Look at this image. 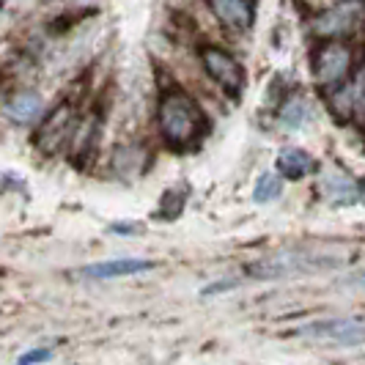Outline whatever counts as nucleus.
Listing matches in <instances>:
<instances>
[{
  "label": "nucleus",
  "mask_w": 365,
  "mask_h": 365,
  "mask_svg": "<svg viewBox=\"0 0 365 365\" xmlns=\"http://www.w3.org/2000/svg\"><path fill=\"white\" fill-rule=\"evenodd\" d=\"M157 124L163 140L176 151L198 146L209 135V118L203 108L192 99V93H187L179 86H170L163 91L157 108Z\"/></svg>",
  "instance_id": "1"
},
{
  "label": "nucleus",
  "mask_w": 365,
  "mask_h": 365,
  "mask_svg": "<svg viewBox=\"0 0 365 365\" xmlns=\"http://www.w3.org/2000/svg\"><path fill=\"white\" fill-rule=\"evenodd\" d=\"M357 66L360 63H357V55L351 50L349 38H322L311 55L313 80L322 91H329L338 83L349 80Z\"/></svg>",
  "instance_id": "2"
},
{
  "label": "nucleus",
  "mask_w": 365,
  "mask_h": 365,
  "mask_svg": "<svg viewBox=\"0 0 365 365\" xmlns=\"http://www.w3.org/2000/svg\"><path fill=\"white\" fill-rule=\"evenodd\" d=\"M198 55H201V63L206 74L217 83L220 91H225L234 99L245 91L247 74H245V66H242V61H239L237 55L228 53L225 47H217V44H201Z\"/></svg>",
  "instance_id": "3"
},
{
  "label": "nucleus",
  "mask_w": 365,
  "mask_h": 365,
  "mask_svg": "<svg viewBox=\"0 0 365 365\" xmlns=\"http://www.w3.org/2000/svg\"><path fill=\"white\" fill-rule=\"evenodd\" d=\"M363 22V0H341L319 11L311 22V31L319 38H349Z\"/></svg>",
  "instance_id": "4"
},
{
  "label": "nucleus",
  "mask_w": 365,
  "mask_h": 365,
  "mask_svg": "<svg viewBox=\"0 0 365 365\" xmlns=\"http://www.w3.org/2000/svg\"><path fill=\"white\" fill-rule=\"evenodd\" d=\"M319 195L324 203L338 206V209L354 206V203L363 201V182L341 168H327L319 176Z\"/></svg>",
  "instance_id": "5"
},
{
  "label": "nucleus",
  "mask_w": 365,
  "mask_h": 365,
  "mask_svg": "<svg viewBox=\"0 0 365 365\" xmlns=\"http://www.w3.org/2000/svg\"><path fill=\"white\" fill-rule=\"evenodd\" d=\"M324 93H327L329 113H332L341 124L351 121L354 115H357V121H360V115H363V77H360V66L354 69V77L338 83L335 88H329V91H324Z\"/></svg>",
  "instance_id": "6"
},
{
  "label": "nucleus",
  "mask_w": 365,
  "mask_h": 365,
  "mask_svg": "<svg viewBox=\"0 0 365 365\" xmlns=\"http://www.w3.org/2000/svg\"><path fill=\"white\" fill-rule=\"evenodd\" d=\"M74 132V118H72V108L69 105H61L55 108L41 124H38L36 132V146L47 154H55L61 151V146H66V140L72 138Z\"/></svg>",
  "instance_id": "7"
},
{
  "label": "nucleus",
  "mask_w": 365,
  "mask_h": 365,
  "mask_svg": "<svg viewBox=\"0 0 365 365\" xmlns=\"http://www.w3.org/2000/svg\"><path fill=\"white\" fill-rule=\"evenodd\" d=\"M297 335L308 338H324L341 346H357L363 341V324L360 319H335V322H313L308 327H299Z\"/></svg>",
  "instance_id": "8"
},
{
  "label": "nucleus",
  "mask_w": 365,
  "mask_h": 365,
  "mask_svg": "<svg viewBox=\"0 0 365 365\" xmlns=\"http://www.w3.org/2000/svg\"><path fill=\"white\" fill-rule=\"evenodd\" d=\"M157 264L148 258H110V261H99V264H88L83 267L80 274L86 280H113V277H127V274H140L154 269Z\"/></svg>",
  "instance_id": "9"
},
{
  "label": "nucleus",
  "mask_w": 365,
  "mask_h": 365,
  "mask_svg": "<svg viewBox=\"0 0 365 365\" xmlns=\"http://www.w3.org/2000/svg\"><path fill=\"white\" fill-rule=\"evenodd\" d=\"M41 113H44V99L38 91L22 88L6 99V115L17 124H34Z\"/></svg>",
  "instance_id": "10"
},
{
  "label": "nucleus",
  "mask_w": 365,
  "mask_h": 365,
  "mask_svg": "<svg viewBox=\"0 0 365 365\" xmlns=\"http://www.w3.org/2000/svg\"><path fill=\"white\" fill-rule=\"evenodd\" d=\"M274 168H277V173H280L283 179H292V182H297V179L308 176L313 168H316V160H313L305 148L289 146V148H283V151L277 154Z\"/></svg>",
  "instance_id": "11"
},
{
  "label": "nucleus",
  "mask_w": 365,
  "mask_h": 365,
  "mask_svg": "<svg viewBox=\"0 0 365 365\" xmlns=\"http://www.w3.org/2000/svg\"><path fill=\"white\" fill-rule=\"evenodd\" d=\"M311 115H313L311 102H308V96H302V93L286 96L280 110H277V121L286 129H302L311 121Z\"/></svg>",
  "instance_id": "12"
},
{
  "label": "nucleus",
  "mask_w": 365,
  "mask_h": 365,
  "mask_svg": "<svg viewBox=\"0 0 365 365\" xmlns=\"http://www.w3.org/2000/svg\"><path fill=\"white\" fill-rule=\"evenodd\" d=\"M148 154L143 146H121L115 154H113V170H118L121 176H140L146 170Z\"/></svg>",
  "instance_id": "13"
},
{
  "label": "nucleus",
  "mask_w": 365,
  "mask_h": 365,
  "mask_svg": "<svg viewBox=\"0 0 365 365\" xmlns=\"http://www.w3.org/2000/svg\"><path fill=\"white\" fill-rule=\"evenodd\" d=\"M280 195H283V176H280V173H272V170L261 173L256 187H253V201L272 203V201H277Z\"/></svg>",
  "instance_id": "14"
},
{
  "label": "nucleus",
  "mask_w": 365,
  "mask_h": 365,
  "mask_svg": "<svg viewBox=\"0 0 365 365\" xmlns=\"http://www.w3.org/2000/svg\"><path fill=\"white\" fill-rule=\"evenodd\" d=\"M184 203H187V192H182V190H165L157 215L163 220H176L182 215Z\"/></svg>",
  "instance_id": "15"
},
{
  "label": "nucleus",
  "mask_w": 365,
  "mask_h": 365,
  "mask_svg": "<svg viewBox=\"0 0 365 365\" xmlns=\"http://www.w3.org/2000/svg\"><path fill=\"white\" fill-rule=\"evenodd\" d=\"M44 360H50V349H34L19 357V363H44Z\"/></svg>",
  "instance_id": "16"
},
{
  "label": "nucleus",
  "mask_w": 365,
  "mask_h": 365,
  "mask_svg": "<svg viewBox=\"0 0 365 365\" xmlns=\"http://www.w3.org/2000/svg\"><path fill=\"white\" fill-rule=\"evenodd\" d=\"M86 132H88V135H96V127H93V124H88V127H86ZM80 138H83V135H80ZM83 148H86V151H91L86 138H83ZM83 148H77V151H83Z\"/></svg>",
  "instance_id": "17"
},
{
  "label": "nucleus",
  "mask_w": 365,
  "mask_h": 365,
  "mask_svg": "<svg viewBox=\"0 0 365 365\" xmlns=\"http://www.w3.org/2000/svg\"><path fill=\"white\" fill-rule=\"evenodd\" d=\"M0 274H3V269H0Z\"/></svg>",
  "instance_id": "18"
}]
</instances>
